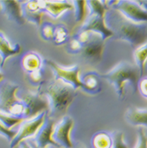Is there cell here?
Here are the masks:
<instances>
[{
	"instance_id": "obj_25",
	"label": "cell",
	"mask_w": 147,
	"mask_h": 148,
	"mask_svg": "<svg viewBox=\"0 0 147 148\" xmlns=\"http://www.w3.org/2000/svg\"><path fill=\"white\" fill-rule=\"evenodd\" d=\"M68 30L63 26H58L55 28L54 35V41L57 44L65 43L68 38Z\"/></svg>"
},
{
	"instance_id": "obj_11",
	"label": "cell",
	"mask_w": 147,
	"mask_h": 148,
	"mask_svg": "<svg viewBox=\"0 0 147 148\" xmlns=\"http://www.w3.org/2000/svg\"><path fill=\"white\" fill-rule=\"evenodd\" d=\"M80 32H92L98 33L104 40L113 36V32L108 28L105 22V17L98 14H89L83 21Z\"/></svg>"
},
{
	"instance_id": "obj_28",
	"label": "cell",
	"mask_w": 147,
	"mask_h": 148,
	"mask_svg": "<svg viewBox=\"0 0 147 148\" xmlns=\"http://www.w3.org/2000/svg\"><path fill=\"white\" fill-rule=\"evenodd\" d=\"M17 134V131H13L11 129H9L0 121V136L5 137L6 140L11 142Z\"/></svg>"
},
{
	"instance_id": "obj_21",
	"label": "cell",
	"mask_w": 147,
	"mask_h": 148,
	"mask_svg": "<svg viewBox=\"0 0 147 148\" xmlns=\"http://www.w3.org/2000/svg\"><path fill=\"white\" fill-rule=\"evenodd\" d=\"M109 2L104 1H89L88 2L89 14H98L103 17L106 16Z\"/></svg>"
},
{
	"instance_id": "obj_7",
	"label": "cell",
	"mask_w": 147,
	"mask_h": 148,
	"mask_svg": "<svg viewBox=\"0 0 147 148\" xmlns=\"http://www.w3.org/2000/svg\"><path fill=\"white\" fill-rule=\"evenodd\" d=\"M113 9L135 23H147V5L138 1H116Z\"/></svg>"
},
{
	"instance_id": "obj_20",
	"label": "cell",
	"mask_w": 147,
	"mask_h": 148,
	"mask_svg": "<svg viewBox=\"0 0 147 148\" xmlns=\"http://www.w3.org/2000/svg\"><path fill=\"white\" fill-rule=\"evenodd\" d=\"M91 145L93 148H111L112 140L110 134L106 132H98L91 139Z\"/></svg>"
},
{
	"instance_id": "obj_3",
	"label": "cell",
	"mask_w": 147,
	"mask_h": 148,
	"mask_svg": "<svg viewBox=\"0 0 147 148\" xmlns=\"http://www.w3.org/2000/svg\"><path fill=\"white\" fill-rule=\"evenodd\" d=\"M102 77L114 87L120 99H124L125 85L127 84H131L134 92H136L142 76L139 67L136 65L128 62H121L111 70L103 74Z\"/></svg>"
},
{
	"instance_id": "obj_14",
	"label": "cell",
	"mask_w": 147,
	"mask_h": 148,
	"mask_svg": "<svg viewBox=\"0 0 147 148\" xmlns=\"http://www.w3.org/2000/svg\"><path fill=\"white\" fill-rule=\"evenodd\" d=\"M23 17L25 20L33 23L37 26L41 25L44 10L39 1H29L21 6Z\"/></svg>"
},
{
	"instance_id": "obj_16",
	"label": "cell",
	"mask_w": 147,
	"mask_h": 148,
	"mask_svg": "<svg viewBox=\"0 0 147 148\" xmlns=\"http://www.w3.org/2000/svg\"><path fill=\"white\" fill-rule=\"evenodd\" d=\"M21 51V47L18 43L12 45L6 39L5 35L0 32V56H1L0 67L1 68L5 65V62L8 58L18 54Z\"/></svg>"
},
{
	"instance_id": "obj_26",
	"label": "cell",
	"mask_w": 147,
	"mask_h": 148,
	"mask_svg": "<svg viewBox=\"0 0 147 148\" xmlns=\"http://www.w3.org/2000/svg\"><path fill=\"white\" fill-rule=\"evenodd\" d=\"M135 148H147V135L142 127L138 130V140Z\"/></svg>"
},
{
	"instance_id": "obj_10",
	"label": "cell",
	"mask_w": 147,
	"mask_h": 148,
	"mask_svg": "<svg viewBox=\"0 0 147 148\" xmlns=\"http://www.w3.org/2000/svg\"><path fill=\"white\" fill-rule=\"evenodd\" d=\"M74 121L69 116H64L54 126L53 139L61 147L73 148L71 140V131L73 128Z\"/></svg>"
},
{
	"instance_id": "obj_29",
	"label": "cell",
	"mask_w": 147,
	"mask_h": 148,
	"mask_svg": "<svg viewBox=\"0 0 147 148\" xmlns=\"http://www.w3.org/2000/svg\"><path fill=\"white\" fill-rule=\"evenodd\" d=\"M138 90L140 91L142 96L147 99V77H141L139 81Z\"/></svg>"
},
{
	"instance_id": "obj_1",
	"label": "cell",
	"mask_w": 147,
	"mask_h": 148,
	"mask_svg": "<svg viewBox=\"0 0 147 148\" xmlns=\"http://www.w3.org/2000/svg\"><path fill=\"white\" fill-rule=\"evenodd\" d=\"M105 22L113 36L127 42L133 48L147 42V23L133 22L114 9L106 14Z\"/></svg>"
},
{
	"instance_id": "obj_5",
	"label": "cell",
	"mask_w": 147,
	"mask_h": 148,
	"mask_svg": "<svg viewBox=\"0 0 147 148\" xmlns=\"http://www.w3.org/2000/svg\"><path fill=\"white\" fill-rule=\"evenodd\" d=\"M78 40L81 43L79 54L91 62H98L102 58L105 40L98 33L92 32H80Z\"/></svg>"
},
{
	"instance_id": "obj_19",
	"label": "cell",
	"mask_w": 147,
	"mask_h": 148,
	"mask_svg": "<svg viewBox=\"0 0 147 148\" xmlns=\"http://www.w3.org/2000/svg\"><path fill=\"white\" fill-rule=\"evenodd\" d=\"M134 58L135 61V65L139 67L141 76L142 77L144 73L145 65L147 61V42L135 50Z\"/></svg>"
},
{
	"instance_id": "obj_24",
	"label": "cell",
	"mask_w": 147,
	"mask_h": 148,
	"mask_svg": "<svg viewBox=\"0 0 147 148\" xmlns=\"http://www.w3.org/2000/svg\"><path fill=\"white\" fill-rule=\"evenodd\" d=\"M111 148H129L124 141V134L121 131H113L110 133Z\"/></svg>"
},
{
	"instance_id": "obj_33",
	"label": "cell",
	"mask_w": 147,
	"mask_h": 148,
	"mask_svg": "<svg viewBox=\"0 0 147 148\" xmlns=\"http://www.w3.org/2000/svg\"><path fill=\"white\" fill-rule=\"evenodd\" d=\"M3 80V74L0 72V81Z\"/></svg>"
},
{
	"instance_id": "obj_17",
	"label": "cell",
	"mask_w": 147,
	"mask_h": 148,
	"mask_svg": "<svg viewBox=\"0 0 147 148\" xmlns=\"http://www.w3.org/2000/svg\"><path fill=\"white\" fill-rule=\"evenodd\" d=\"M42 10L52 17H57L63 12L73 9V4L67 1H42L40 2Z\"/></svg>"
},
{
	"instance_id": "obj_32",
	"label": "cell",
	"mask_w": 147,
	"mask_h": 148,
	"mask_svg": "<svg viewBox=\"0 0 147 148\" xmlns=\"http://www.w3.org/2000/svg\"><path fill=\"white\" fill-rule=\"evenodd\" d=\"M73 148H87V147L83 145H79V146H77V147H74Z\"/></svg>"
},
{
	"instance_id": "obj_4",
	"label": "cell",
	"mask_w": 147,
	"mask_h": 148,
	"mask_svg": "<svg viewBox=\"0 0 147 148\" xmlns=\"http://www.w3.org/2000/svg\"><path fill=\"white\" fill-rule=\"evenodd\" d=\"M18 88L19 86L11 81L4 79L0 81V110L14 117H22L24 106L16 95Z\"/></svg>"
},
{
	"instance_id": "obj_30",
	"label": "cell",
	"mask_w": 147,
	"mask_h": 148,
	"mask_svg": "<svg viewBox=\"0 0 147 148\" xmlns=\"http://www.w3.org/2000/svg\"><path fill=\"white\" fill-rule=\"evenodd\" d=\"M42 70L39 69L38 70H36L34 72L29 73V80H31V82L38 83L40 82V80L42 79Z\"/></svg>"
},
{
	"instance_id": "obj_9",
	"label": "cell",
	"mask_w": 147,
	"mask_h": 148,
	"mask_svg": "<svg viewBox=\"0 0 147 148\" xmlns=\"http://www.w3.org/2000/svg\"><path fill=\"white\" fill-rule=\"evenodd\" d=\"M46 63L54 69V71L57 75L56 78L61 79L63 81L72 85L76 90L77 88H83L86 91H89L88 86L85 84L83 80L79 79L80 69L79 66L76 65L72 67L65 68V67L60 66L56 62H54L53 61H50V60H47Z\"/></svg>"
},
{
	"instance_id": "obj_31",
	"label": "cell",
	"mask_w": 147,
	"mask_h": 148,
	"mask_svg": "<svg viewBox=\"0 0 147 148\" xmlns=\"http://www.w3.org/2000/svg\"><path fill=\"white\" fill-rule=\"evenodd\" d=\"M20 148H34L33 146L31 145L30 143H28L27 141H23L20 143Z\"/></svg>"
},
{
	"instance_id": "obj_12",
	"label": "cell",
	"mask_w": 147,
	"mask_h": 148,
	"mask_svg": "<svg viewBox=\"0 0 147 148\" xmlns=\"http://www.w3.org/2000/svg\"><path fill=\"white\" fill-rule=\"evenodd\" d=\"M54 126V120L48 117L46 119V121L42 126L39 129L33 138H34L35 147L36 148H48L50 145H53L56 147H60L53 139Z\"/></svg>"
},
{
	"instance_id": "obj_22",
	"label": "cell",
	"mask_w": 147,
	"mask_h": 148,
	"mask_svg": "<svg viewBox=\"0 0 147 148\" xmlns=\"http://www.w3.org/2000/svg\"><path fill=\"white\" fill-rule=\"evenodd\" d=\"M74 4L73 7L75 8V17L77 22L81 23L84 21L87 17L88 14L89 13L88 10V6H87L88 2L85 1H75L72 3Z\"/></svg>"
},
{
	"instance_id": "obj_8",
	"label": "cell",
	"mask_w": 147,
	"mask_h": 148,
	"mask_svg": "<svg viewBox=\"0 0 147 148\" xmlns=\"http://www.w3.org/2000/svg\"><path fill=\"white\" fill-rule=\"evenodd\" d=\"M21 101L24 106L22 116L24 119L33 118L49 109L48 101L40 91L28 92L22 97Z\"/></svg>"
},
{
	"instance_id": "obj_15",
	"label": "cell",
	"mask_w": 147,
	"mask_h": 148,
	"mask_svg": "<svg viewBox=\"0 0 147 148\" xmlns=\"http://www.w3.org/2000/svg\"><path fill=\"white\" fill-rule=\"evenodd\" d=\"M124 118L131 125L147 128V108L129 107L125 112Z\"/></svg>"
},
{
	"instance_id": "obj_23",
	"label": "cell",
	"mask_w": 147,
	"mask_h": 148,
	"mask_svg": "<svg viewBox=\"0 0 147 148\" xmlns=\"http://www.w3.org/2000/svg\"><path fill=\"white\" fill-rule=\"evenodd\" d=\"M24 120L25 119L22 117H14L12 115H10L0 110V121L9 129H11V128L16 125L21 124Z\"/></svg>"
},
{
	"instance_id": "obj_2",
	"label": "cell",
	"mask_w": 147,
	"mask_h": 148,
	"mask_svg": "<svg viewBox=\"0 0 147 148\" xmlns=\"http://www.w3.org/2000/svg\"><path fill=\"white\" fill-rule=\"evenodd\" d=\"M43 95L48 101V117L54 120L67 112L77 96V90L62 80L55 78L47 84Z\"/></svg>"
},
{
	"instance_id": "obj_27",
	"label": "cell",
	"mask_w": 147,
	"mask_h": 148,
	"mask_svg": "<svg viewBox=\"0 0 147 148\" xmlns=\"http://www.w3.org/2000/svg\"><path fill=\"white\" fill-rule=\"evenodd\" d=\"M54 32H55V27L52 25L51 24H44L42 26L41 34H42V36L46 40H53Z\"/></svg>"
},
{
	"instance_id": "obj_18",
	"label": "cell",
	"mask_w": 147,
	"mask_h": 148,
	"mask_svg": "<svg viewBox=\"0 0 147 148\" xmlns=\"http://www.w3.org/2000/svg\"><path fill=\"white\" fill-rule=\"evenodd\" d=\"M41 59L38 54L33 52L26 54L22 58V66L26 71L29 73L34 72L40 69Z\"/></svg>"
},
{
	"instance_id": "obj_35",
	"label": "cell",
	"mask_w": 147,
	"mask_h": 148,
	"mask_svg": "<svg viewBox=\"0 0 147 148\" xmlns=\"http://www.w3.org/2000/svg\"><path fill=\"white\" fill-rule=\"evenodd\" d=\"M0 11H1V5H0Z\"/></svg>"
},
{
	"instance_id": "obj_13",
	"label": "cell",
	"mask_w": 147,
	"mask_h": 148,
	"mask_svg": "<svg viewBox=\"0 0 147 148\" xmlns=\"http://www.w3.org/2000/svg\"><path fill=\"white\" fill-rule=\"evenodd\" d=\"M1 10L3 11L6 19L19 25H22L25 22L23 17L22 9L17 1H1Z\"/></svg>"
},
{
	"instance_id": "obj_34",
	"label": "cell",
	"mask_w": 147,
	"mask_h": 148,
	"mask_svg": "<svg viewBox=\"0 0 147 148\" xmlns=\"http://www.w3.org/2000/svg\"><path fill=\"white\" fill-rule=\"evenodd\" d=\"M33 147H34V148H36V147H35V146H33ZM48 148H51V147H49Z\"/></svg>"
},
{
	"instance_id": "obj_6",
	"label": "cell",
	"mask_w": 147,
	"mask_h": 148,
	"mask_svg": "<svg viewBox=\"0 0 147 148\" xmlns=\"http://www.w3.org/2000/svg\"><path fill=\"white\" fill-rule=\"evenodd\" d=\"M47 115V111H43L33 118L24 120L20 124V127L14 140L10 143V147H16L17 146L20 145L21 143L25 141L28 138L34 137L46 121Z\"/></svg>"
}]
</instances>
